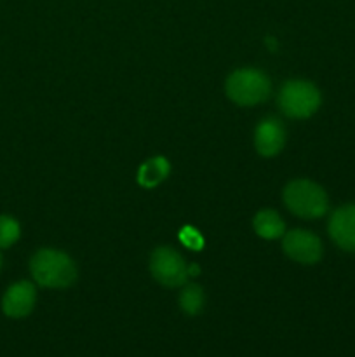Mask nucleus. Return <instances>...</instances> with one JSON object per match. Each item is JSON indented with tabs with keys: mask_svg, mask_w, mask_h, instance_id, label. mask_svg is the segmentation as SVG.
Returning <instances> with one entry per match:
<instances>
[{
	"mask_svg": "<svg viewBox=\"0 0 355 357\" xmlns=\"http://www.w3.org/2000/svg\"><path fill=\"white\" fill-rule=\"evenodd\" d=\"M171 173V164L166 157H153L139 166L136 180L143 188H155Z\"/></svg>",
	"mask_w": 355,
	"mask_h": 357,
	"instance_id": "9d476101",
	"label": "nucleus"
},
{
	"mask_svg": "<svg viewBox=\"0 0 355 357\" xmlns=\"http://www.w3.org/2000/svg\"><path fill=\"white\" fill-rule=\"evenodd\" d=\"M284 202L292 215L305 220L322 218L329 209V199L326 190L315 181L292 180L284 188Z\"/></svg>",
	"mask_w": 355,
	"mask_h": 357,
	"instance_id": "f03ea898",
	"label": "nucleus"
},
{
	"mask_svg": "<svg viewBox=\"0 0 355 357\" xmlns=\"http://www.w3.org/2000/svg\"><path fill=\"white\" fill-rule=\"evenodd\" d=\"M226 96L240 107H254L263 103L271 94V82L265 72L258 68H239L230 73L225 84Z\"/></svg>",
	"mask_w": 355,
	"mask_h": 357,
	"instance_id": "7ed1b4c3",
	"label": "nucleus"
},
{
	"mask_svg": "<svg viewBox=\"0 0 355 357\" xmlns=\"http://www.w3.org/2000/svg\"><path fill=\"white\" fill-rule=\"evenodd\" d=\"M153 279L166 288H180L188 279V267L183 257L171 246H160L150 257Z\"/></svg>",
	"mask_w": 355,
	"mask_h": 357,
	"instance_id": "39448f33",
	"label": "nucleus"
},
{
	"mask_svg": "<svg viewBox=\"0 0 355 357\" xmlns=\"http://www.w3.org/2000/svg\"><path fill=\"white\" fill-rule=\"evenodd\" d=\"M282 250L292 261L301 265H315L322 258L324 248L319 237L308 230L296 229L284 234Z\"/></svg>",
	"mask_w": 355,
	"mask_h": 357,
	"instance_id": "423d86ee",
	"label": "nucleus"
},
{
	"mask_svg": "<svg viewBox=\"0 0 355 357\" xmlns=\"http://www.w3.org/2000/svg\"><path fill=\"white\" fill-rule=\"evenodd\" d=\"M329 236L338 248L355 253V204H345L331 215Z\"/></svg>",
	"mask_w": 355,
	"mask_h": 357,
	"instance_id": "6e6552de",
	"label": "nucleus"
},
{
	"mask_svg": "<svg viewBox=\"0 0 355 357\" xmlns=\"http://www.w3.org/2000/svg\"><path fill=\"white\" fill-rule=\"evenodd\" d=\"M0 268H2V255H0Z\"/></svg>",
	"mask_w": 355,
	"mask_h": 357,
	"instance_id": "dca6fc26",
	"label": "nucleus"
},
{
	"mask_svg": "<svg viewBox=\"0 0 355 357\" xmlns=\"http://www.w3.org/2000/svg\"><path fill=\"white\" fill-rule=\"evenodd\" d=\"M205 305L204 289L198 284L184 286L183 291L180 293V307L188 316H198Z\"/></svg>",
	"mask_w": 355,
	"mask_h": 357,
	"instance_id": "f8f14e48",
	"label": "nucleus"
},
{
	"mask_svg": "<svg viewBox=\"0 0 355 357\" xmlns=\"http://www.w3.org/2000/svg\"><path fill=\"white\" fill-rule=\"evenodd\" d=\"M278 108L289 119H308L315 114L322 103L320 91L308 80H287L278 91Z\"/></svg>",
	"mask_w": 355,
	"mask_h": 357,
	"instance_id": "20e7f679",
	"label": "nucleus"
},
{
	"mask_svg": "<svg viewBox=\"0 0 355 357\" xmlns=\"http://www.w3.org/2000/svg\"><path fill=\"white\" fill-rule=\"evenodd\" d=\"M254 232L261 237V239L274 241L281 239L285 234V223L281 218L278 213H275L274 209H261L260 213H256L253 220Z\"/></svg>",
	"mask_w": 355,
	"mask_h": 357,
	"instance_id": "9b49d317",
	"label": "nucleus"
},
{
	"mask_svg": "<svg viewBox=\"0 0 355 357\" xmlns=\"http://www.w3.org/2000/svg\"><path fill=\"white\" fill-rule=\"evenodd\" d=\"M30 272L38 286L51 289L70 288L79 275L75 261L66 253L52 248H42L31 257Z\"/></svg>",
	"mask_w": 355,
	"mask_h": 357,
	"instance_id": "f257e3e1",
	"label": "nucleus"
},
{
	"mask_svg": "<svg viewBox=\"0 0 355 357\" xmlns=\"http://www.w3.org/2000/svg\"><path fill=\"white\" fill-rule=\"evenodd\" d=\"M198 274H200L198 265H191V267H188V275H198Z\"/></svg>",
	"mask_w": 355,
	"mask_h": 357,
	"instance_id": "2eb2a0df",
	"label": "nucleus"
},
{
	"mask_svg": "<svg viewBox=\"0 0 355 357\" xmlns=\"http://www.w3.org/2000/svg\"><path fill=\"white\" fill-rule=\"evenodd\" d=\"M37 303V289L30 281L14 282L2 296V312L10 319H24Z\"/></svg>",
	"mask_w": 355,
	"mask_h": 357,
	"instance_id": "0eeeda50",
	"label": "nucleus"
},
{
	"mask_svg": "<svg viewBox=\"0 0 355 357\" xmlns=\"http://www.w3.org/2000/svg\"><path fill=\"white\" fill-rule=\"evenodd\" d=\"M180 241L184 248L194 251H200L204 248V237L200 236L197 229L187 225L180 230Z\"/></svg>",
	"mask_w": 355,
	"mask_h": 357,
	"instance_id": "4468645a",
	"label": "nucleus"
},
{
	"mask_svg": "<svg viewBox=\"0 0 355 357\" xmlns=\"http://www.w3.org/2000/svg\"><path fill=\"white\" fill-rule=\"evenodd\" d=\"M285 145V128L274 117L263 119L254 131V146L261 157H275Z\"/></svg>",
	"mask_w": 355,
	"mask_h": 357,
	"instance_id": "1a4fd4ad",
	"label": "nucleus"
},
{
	"mask_svg": "<svg viewBox=\"0 0 355 357\" xmlns=\"http://www.w3.org/2000/svg\"><path fill=\"white\" fill-rule=\"evenodd\" d=\"M21 236V227L16 218L9 215L0 216V250H7L17 243Z\"/></svg>",
	"mask_w": 355,
	"mask_h": 357,
	"instance_id": "ddd939ff",
	"label": "nucleus"
}]
</instances>
